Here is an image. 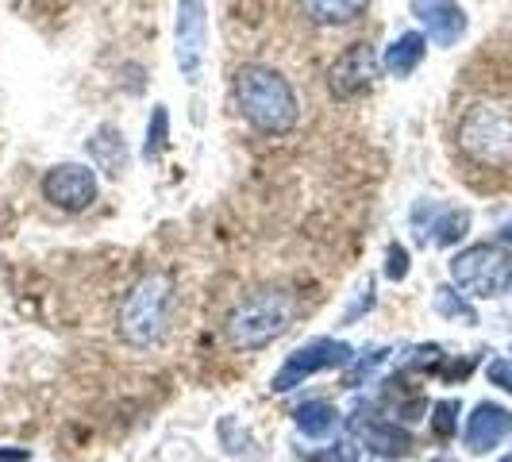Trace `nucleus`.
Returning a JSON list of instances; mask_svg holds the SVG:
<instances>
[{
  "label": "nucleus",
  "mask_w": 512,
  "mask_h": 462,
  "mask_svg": "<svg viewBox=\"0 0 512 462\" xmlns=\"http://www.w3.org/2000/svg\"><path fill=\"white\" fill-rule=\"evenodd\" d=\"M351 362H355V347L351 343L332 339V335H320V339L301 343L293 355H285L282 370L270 378V389L274 393H289V389L305 385L308 378H316L324 370H347Z\"/></svg>",
  "instance_id": "5"
},
{
  "label": "nucleus",
  "mask_w": 512,
  "mask_h": 462,
  "mask_svg": "<svg viewBox=\"0 0 512 462\" xmlns=\"http://www.w3.org/2000/svg\"><path fill=\"white\" fill-rule=\"evenodd\" d=\"M486 378L493 385H501L505 393H512V362L509 359H493L486 366Z\"/></svg>",
  "instance_id": "24"
},
{
  "label": "nucleus",
  "mask_w": 512,
  "mask_h": 462,
  "mask_svg": "<svg viewBox=\"0 0 512 462\" xmlns=\"http://www.w3.org/2000/svg\"><path fill=\"white\" fill-rule=\"evenodd\" d=\"M439 362H443V351L432 343V347H412V351H405V359H397V370H436Z\"/></svg>",
  "instance_id": "20"
},
{
  "label": "nucleus",
  "mask_w": 512,
  "mask_h": 462,
  "mask_svg": "<svg viewBox=\"0 0 512 462\" xmlns=\"http://www.w3.org/2000/svg\"><path fill=\"white\" fill-rule=\"evenodd\" d=\"M462 139H466V147L478 154V158H486V162H501V158L512 151V120L505 116V112L478 108V112L466 120Z\"/></svg>",
  "instance_id": "9"
},
{
  "label": "nucleus",
  "mask_w": 512,
  "mask_h": 462,
  "mask_svg": "<svg viewBox=\"0 0 512 462\" xmlns=\"http://www.w3.org/2000/svg\"><path fill=\"white\" fill-rule=\"evenodd\" d=\"M409 8L436 47H455L466 35V12L455 0H409Z\"/></svg>",
  "instance_id": "10"
},
{
  "label": "nucleus",
  "mask_w": 512,
  "mask_h": 462,
  "mask_svg": "<svg viewBox=\"0 0 512 462\" xmlns=\"http://www.w3.org/2000/svg\"><path fill=\"white\" fill-rule=\"evenodd\" d=\"M170 147V112L166 104H154L151 108V120H147V143H143V158L154 162L162 158V151Z\"/></svg>",
  "instance_id": "17"
},
{
  "label": "nucleus",
  "mask_w": 512,
  "mask_h": 462,
  "mask_svg": "<svg viewBox=\"0 0 512 462\" xmlns=\"http://www.w3.org/2000/svg\"><path fill=\"white\" fill-rule=\"evenodd\" d=\"M466 231H470V212H466V208H439L436 220L424 231V239L432 235L436 247H455Z\"/></svg>",
  "instance_id": "16"
},
{
  "label": "nucleus",
  "mask_w": 512,
  "mask_h": 462,
  "mask_svg": "<svg viewBox=\"0 0 512 462\" xmlns=\"http://www.w3.org/2000/svg\"><path fill=\"white\" fill-rule=\"evenodd\" d=\"M370 8V0H301V12H305L312 24H355L362 12Z\"/></svg>",
  "instance_id": "15"
},
{
  "label": "nucleus",
  "mask_w": 512,
  "mask_h": 462,
  "mask_svg": "<svg viewBox=\"0 0 512 462\" xmlns=\"http://www.w3.org/2000/svg\"><path fill=\"white\" fill-rule=\"evenodd\" d=\"M43 197L62 212H85L97 201V174L85 162H58L43 174Z\"/></svg>",
  "instance_id": "7"
},
{
  "label": "nucleus",
  "mask_w": 512,
  "mask_h": 462,
  "mask_svg": "<svg viewBox=\"0 0 512 462\" xmlns=\"http://www.w3.org/2000/svg\"><path fill=\"white\" fill-rule=\"evenodd\" d=\"M374 77H378V54L370 43H355L328 66V89L339 101H355L374 85Z\"/></svg>",
  "instance_id": "8"
},
{
  "label": "nucleus",
  "mask_w": 512,
  "mask_h": 462,
  "mask_svg": "<svg viewBox=\"0 0 512 462\" xmlns=\"http://www.w3.org/2000/svg\"><path fill=\"white\" fill-rule=\"evenodd\" d=\"M451 282L470 297H501L512 285V255L497 243H474L451 258Z\"/></svg>",
  "instance_id": "4"
},
{
  "label": "nucleus",
  "mask_w": 512,
  "mask_h": 462,
  "mask_svg": "<svg viewBox=\"0 0 512 462\" xmlns=\"http://www.w3.org/2000/svg\"><path fill=\"white\" fill-rule=\"evenodd\" d=\"M501 239H505V243H512V224H505V228H501Z\"/></svg>",
  "instance_id": "27"
},
{
  "label": "nucleus",
  "mask_w": 512,
  "mask_h": 462,
  "mask_svg": "<svg viewBox=\"0 0 512 462\" xmlns=\"http://www.w3.org/2000/svg\"><path fill=\"white\" fill-rule=\"evenodd\" d=\"M235 101L243 120L262 135H285L297 128V116H301L293 85L270 66H243L235 74Z\"/></svg>",
  "instance_id": "1"
},
{
  "label": "nucleus",
  "mask_w": 512,
  "mask_h": 462,
  "mask_svg": "<svg viewBox=\"0 0 512 462\" xmlns=\"http://www.w3.org/2000/svg\"><path fill=\"white\" fill-rule=\"evenodd\" d=\"M501 462H512V455H505V459H501Z\"/></svg>",
  "instance_id": "28"
},
{
  "label": "nucleus",
  "mask_w": 512,
  "mask_h": 462,
  "mask_svg": "<svg viewBox=\"0 0 512 462\" xmlns=\"http://www.w3.org/2000/svg\"><path fill=\"white\" fill-rule=\"evenodd\" d=\"M293 424H297V432L305 439H328L335 432V424H339V409H335L332 401H324V397H312L305 405H297Z\"/></svg>",
  "instance_id": "14"
},
{
  "label": "nucleus",
  "mask_w": 512,
  "mask_h": 462,
  "mask_svg": "<svg viewBox=\"0 0 512 462\" xmlns=\"http://www.w3.org/2000/svg\"><path fill=\"white\" fill-rule=\"evenodd\" d=\"M459 401H439V405H432V432H436V439H451L455 432H459Z\"/></svg>",
  "instance_id": "19"
},
{
  "label": "nucleus",
  "mask_w": 512,
  "mask_h": 462,
  "mask_svg": "<svg viewBox=\"0 0 512 462\" xmlns=\"http://www.w3.org/2000/svg\"><path fill=\"white\" fill-rule=\"evenodd\" d=\"M27 451H0V462H24Z\"/></svg>",
  "instance_id": "26"
},
{
  "label": "nucleus",
  "mask_w": 512,
  "mask_h": 462,
  "mask_svg": "<svg viewBox=\"0 0 512 462\" xmlns=\"http://www.w3.org/2000/svg\"><path fill=\"white\" fill-rule=\"evenodd\" d=\"M359 432L366 451H374L382 459H405L412 451L409 428H401L397 420H366V424H359Z\"/></svg>",
  "instance_id": "12"
},
{
  "label": "nucleus",
  "mask_w": 512,
  "mask_h": 462,
  "mask_svg": "<svg viewBox=\"0 0 512 462\" xmlns=\"http://www.w3.org/2000/svg\"><path fill=\"white\" fill-rule=\"evenodd\" d=\"M170 308H174V282L166 274H147L143 282L131 285L120 305V335L135 347L162 339L170 324Z\"/></svg>",
  "instance_id": "3"
},
{
  "label": "nucleus",
  "mask_w": 512,
  "mask_h": 462,
  "mask_svg": "<svg viewBox=\"0 0 512 462\" xmlns=\"http://www.w3.org/2000/svg\"><path fill=\"white\" fill-rule=\"evenodd\" d=\"M424 54H428V35H420V31L397 35V39L389 43V51H385V74H393V77L416 74V66L424 62Z\"/></svg>",
  "instance_id": "13"
},
{
  "label": "nucleus",
  "mask_w": 512,
  "mask_h": 462,
  "mask_svg": "<svg viewBox=\"0 0 512 462\" xmlns=\"http://www.w3.org/2000/svg\"><path fill=\"white\" fill-rule=\"evenodd\" d=\"M385 278L389 282H405L409 278V251L401 243H389V251H385Z\"/></svg>",
  "instance_id": "22"
},
{
  "label": "nucleus",
  "mask_w": 512,
  "mask_h": 462,
  "mask_svg": "<svg viewBox=\"0 0 512 462\" xmlns=\"http://www.w3.org/2000/svg\"><path fill=\"white\" fill-rule=\"evenodd\" d=\"M312 462H359V447H355L351 439H335L324 451H316Z\"/></svg>",
  "instance_id": "23"
},
{
  "label": "nucleus",
  "mask_w": 512,
  "mask_h": 462,
  "mask_svg": "<svg viewBox=\"0 0 512 462\" xmlns=\"http://www.w3.org/2000/svg\"><path fill=\"white\" fill-rule=\"evenodd\" d=\"M293 297L282 289H258L251 297H243L239 305L228 312V343L235 351H262L270 347L278 335H285L289 320H293Z\"/></svg>",
  "instance_id": "2"
},
{
  "label": "nucleus",
  "mask_w": 512,
  "mask_h": 462,
  "mask_svg": "<svg viewBox=\"0 0 512 462\" xmlns=\"http://www.w3.org/2000/svg\"><path fill=\"white\" fill-rule=\"evenodd\" d=\"M512 432V412L505 405H493V401H482L478 409L466 416V451L470 455H486L493 447H501V439Z\"/></svg>",
  "instance_id": "11"
},
{
  "label": "nucleus",
  "mask_w": 512,
  "mask_h": 462,
  "mask_svg": "<svg viewBox=\"0 0 512 462\" xmlns=\"http://www.w3.org/2000/svg\"><path fill=\"white\" fill-rule=\"evenodd\" d=\"M385 355H389V351H370V359H359V355H355L351 374H347V389H359L362 382H370V378H374V370L385 362Z\"/></svg>",
  "instance_id": "21"
},
{
  "label": "nucleus",
  "mask_w": 512,
  "mask_h": 462,
  "mask_svg": "<svg viewBox=\"0 0 512 462\" xmlns=\"http://www.w3.org/2000/svg\"><path fill=\"white\" fill-rule=\"evenodd\" d=\"M436 312H439V316H447V320L478 324V312H474V305H470L462 293H455L451 285H439V289H436Z\"/></svg>",
  "instance_id": "18"
},
{
  "label": "nucleus",
  "mask_w": 512,
  "mask_h": 462,
  "mask_svg": "<svg viewBox=\"0 0 512 462\" xmlns=\"http://www.w3.org/2000/svg\"><path fill=\"white\" fill-rule=\"evenodd\" d=\"M359 293H362V297L355 301V308H351V312L343 316V324H351V320H355L359 312H366V308H374V282H370V278H366V285H362Z\"/></svg>",
  "instance_id": "25"
},
{
  "label": "nucleus",
  "mask_w": 512,
  "mask_h": 462,
  "mask_svg": "<svg viewBox=\"0 0 512 462\" xmlns=\"http://www.w3.org/2000/svg\"><path fill=\"white\" fill-rule=\"evenodd\" d=\"M208 54V8L205 0H178V24H174V58L189 85H201Z\"/></svg>",
  "instance_id": "6"
}]
</instances>
